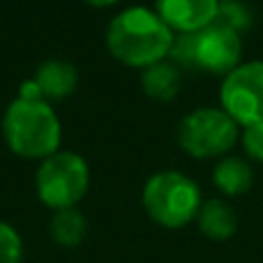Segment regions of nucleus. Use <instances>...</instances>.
I'll list each match as a JSON object with an SVG mask.
<instances>
[{
    "label": "nucleus",
    "instance_id": "1",
    "mask_svg": "<svg viewBox=\"0 0 263 263\" xmlns=\"http://www.w3.org/2000/svg\"><path fill=\"white\" fill-rule=\"evenodd\" d=\"M176 32L155 9L134 5L111 18L106 28V46L116 60L129 67L145 69L162 63L171 53Z\"/></svg>",
    "mask_w": 263,
    "mask_h": 263
},
{
    "label": "nucleus",
    "instance_id": "2",
    "mask_svg": "<svg viewBox=\"0 0 263 263\" xmlns=\"http://www.w3.org/2000/svg\"><path fill=\"white\" fill-rule=\"evenodd\" d=\"M3 136L14 155L46 159L58 153L63 127L46 100H14L3 116Z\"/></svg>",
    "mask_w": 263,
    "mask_h": 263
},
{
    "label": "nucleus",
    "instance_id": "3",
    "mask_svg": "<svg viewBox=\"0 0 263 263\" xmlns=\"http://www.w3.org/2000/svg\"><path fill=\"white\" fill-rule=\"evenodd\" d=\"M143 208L155 224L164 229H182L196 219L201 210V190L180 171H159L143 187Z\"/></svg>",
    "mask_w": 263,
    "mask_h": 263
},
{
    "label": "nucleus",
    "instance_id": "4",
    "mask_svg": "<svg viewBox=\"0 0 263 263\" xmlns=\"http://www.w3.org/2000/svg\"><path fill=\"white\" fill-rule=\"evenodd\" d=\"M90 187L88 162L77 153L58 150L42 159L35 173V190L40 201L51 210L77 208Z\"/></svg>",
    "mask_w": 263,
    "mask_h": 263
},
{
    "label": "nucleus",
    "instance_id": "5",
    "mask_svg": "<svg viewBox=\"0 0 263 263\" xmlns=\"http://www.w3.org/2000/svg\"><path fill=\"white\" fill-rule=\"evenodd\" d=\"M238 141V123L224 109L201 106L178 125V143L196 159L224 157Z\"/></svg>",
    "mask_w": 263,
    "mask_h": 263
},
{
    "label": "nucleus",
    "instance_id": "6",
    "mask_svg": "<svg viewBox=\"0 0 263 263\" xmlns=\"http://www.w3.org/2000/svg\"><path fill=\"white\" fill-rule=\"evenodd\" d=\"M222 109L242 127L263 123V60L240 63L219 90Z\"/></svg>",
    "mask_w": 263,
    "mask_h": 263
},
{
    "label": "nucleus",
    "instance_id": "7",
    "mask_svg": "<svg viewBox=\"0 0 263 263\" xmlns=\"http://www.w3.org/2000/svg\"><path fill=\"white\" fill-rule=\"evenodd\" d=\"M242 37L231 28L210 23L192 32V67L208 74L227 77L240 65Z\"/></svg>",
    "mask_w": 263,
    "mask_h": 263
},
{
    "label": "nucleus",
    "instance_id": "8",
    "mask_svg": "<svg viewBox=\"0 0 263 263\" xmlns=\"http://www.w3.org/2000/svg\"><path fill=\"white\" fill-rule=\"evenodd\" d=\"M219 0H155V12L173 32H196L217 16Z\"/></svg>",
    "mask_w": 263,
    "mask_h": 263
},
{
    "label": "nucleus",
    "instance_id": "9",
    "mask_svg": "<svg viewBox=\"0 0 263 263\" xmlns=\"http://www.w3.org/2000/svg\"><path fill=\"white\" fill-rule=\"evenodd\" d=\"M40 86L44 100H65L69 97L79 86V69L72 63L60 58H51L37 67L35 77H32Z\"/></svg>",
    "mask_w": 263,
    "mask_h": 263
},
{
    "label": "nucleus",
    "instance_id": "10",
    "mask_svg": "<svg viewBox=\"0 0 263 263\" xmlns=\"http://www.w3.org/2000/svg\"><path fill=\"white\" fill-rule=\"evenodd\" d=\"M199 229L210 240H229L238 231V215L233 205L224 199H210L201 203V210L196 215Z\"/></svg>",
    "mask_w": 263,
    "mask_h": 263
},
{
    "label": "nucleus",
    "instance_id": "11",
    "mask_svg": "<svg viewBox=\"0 0 263 263\" xmlns=\"http://www.w3.org/2000/svg\"><path fill=\"white\" fill-rule=\"evenodd\" d=\"M141 88L148 97L157 102H171L182 88V72L176 63L162 60L141 69Z\"/></svg>",
    "mask_w": 263,
    "mask_h": 263
},
{
    "label": "nucleus",
    "instance_id": "12",
    "mask_svg": "<svg viewBox=\"0 0 263 263\" xmlns=\"http://www.w3.org/2000/svg\"><path fill=\"white\" fill-rule=\"evenodd\" d=\"M213 182L224 196H240L254 182V171L247 159L224 155L213 168Z\"/></svg>",
    "mask_w": 263,
    "mask_h": 263
},
{
    "label": "nucleus",
    "instance_id": "13",
    "mask_svg": "<svg viewBox=\"0 0 263 263\" xmlns=\"http://www.w3.org/2000/svg\"><path fill=\"white\" fill-rule=\"evenodd\" d=\"M51 238L58 242L60 247H77L83 242L88 233V222L79 208H65L55 210L49 224Z\"/></svg>",
    "mask_w": 263,
    "mask_h": 263
},
{
    "label": "nucleus",
    "instance_id": "14",
    "mask_svg": "<svg viewBox=\"0 0 263 263\" xmlns=\"http://www.w3.org/2000/svg\"><path fill=\"white\" fill-rule=\"evenodd\" d=\"M215 23L227 26V28H231L233 32L242 35V32H247L252 28L254 14H252V9L247 7V3H242V0H219Z\"/></svg>",
    "mask_w": 263,
    "mask_h": 263
},
{
    "label": "nucleus",
    "instance_id": "15",
    "mask_svg": "<svg viewBox=\"0 0 263 263\" xmlns=\"http://www.w3.org/2000/svg\"><path fill=\"white\" fill-rule=\"evenodd\" d=\"M23 242L12 224L0 219V263H21Z\"/></svg>",
    "mask_w": 263,
    "mask_h": 263
},
{
    "label": "nucleus",
    "instance_id": "16",
    "mask_svg": "<svg viewBox=\"0 0 263 263\" xmlns=\"http://www.w3.org/2000/svg\"><path fill=\"white\" fill-rule=\"evenodd\" d=\"M240 141H242V148H245L247 157H252L254 162H263V123L245 127Z\"/></svg>",
    "mask_w": 263,
    "mask_h": 263
},
{
    "label": "nucleus",
    "instance_id": "17",
    "mask_svg": "<svg viewBox=\"0 0 263 263\" xmlns=\"http://www.w3.org/2000/svg\"><path fill=\"white\" fill-rule=\"evenodd\" d=\"M18 100H44V95H42L35 79H26V81L21 83V88H18Z\"/></svg>",
    "mask_w": 263,
    "mask_h": 263
},
{
    "label": "nucleus",
    "instance_id": "18",
    "mask_svg": "<svg viewBox=\"0 0 263 263\" xmlns=\"http://www.w3.org/2000/svg\"><path fill=\"white\" fill-rule=\"evenodd\" d=\"M86 3H90V5H95V7H111V5H116V3H120V0H86Z\"/></svg>",
    "mask_w": 263,
    "mask_h": 263
}]
</instances>
